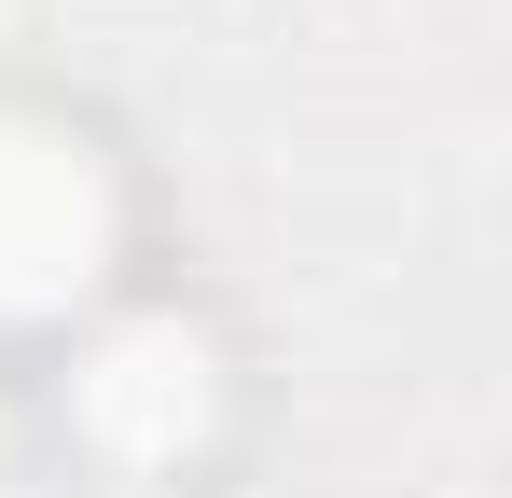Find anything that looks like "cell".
I'll return each instance as SVG.
<instances>
[{"mask_svg": "<svg viewBox=\"0 0 512 498\" xmlns=\"http://www.w3.org/2000/svg\"><path fill=\"white\" fill-rule=\"evenodd\" d=\"M111 263V180L70 125L0 111V319H56L84 305Z\"/></svg>", "mask_w": 512, "mask_h": 498, "instance_id": "cell-1", "label": "cell"}, {"mask_svg": "<svg viewBox=\"0 0 512 498\" xmlns=\"http://www.w3.org/2000/svg\"><path fill=\"white\" fill-rule=\"evenodd\" d=\"M70 415H84V443L111 471H180L222 415V360H208L194 319H111L70 374Z\"/></svg>", "mask_w": 512, "mask_h": 498, "instance_id": "cell-2", "label": "cell"}]
</instances>
